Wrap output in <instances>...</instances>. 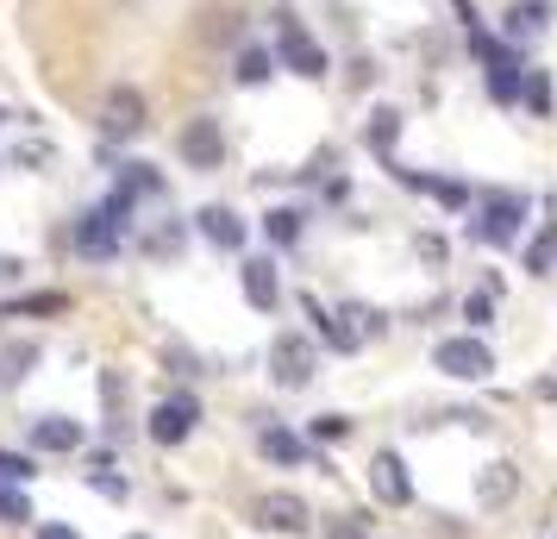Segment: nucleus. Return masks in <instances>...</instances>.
<instances>
[{
  "mask_svg": "<svg viewBox=\"0 0 557 539\" xmlns=\"http://www.w3.org/2000/svg\"><path fill=\"white\" fill-rule=\"evenodd\" d=\"M313 339H301V333H282L276 345H270V377H276L282 389H307L313 383Z\"/></svg>",
  "mask_w": 557,
  "mask_h": 539,
  "instance_id": "nucleus-5",
  "label": "nucleus"
},
{
  "mask_svg": "<svg viewBox=\"0 0 557 539\" xmlns=\"http://www.w3.org/2000/svg\"><path fill=\"white\" fill-rule=\"evenodd\" d=\"M527 213H532V201L520 188H488L476 207V238L482 245H513L520 226H527Z\"/></svg>",
  "mask_w": 557,
  "mask_h": 539,
  "instance_id": "nucleus-1",
  "label": "nucleus"
},
{
  "mask_svg": "<svg viewBox=\"0 0 557 539\" xmlns=\"http://www.w3.org/2000/svg\"><path fill=\"white\" fill-rule=\"evenodd\" d=\"M432 364H438L445 377H457V383H482V377L495 370V352H488L482 339L463 333V339H445V345L432 352Z\"/></svg>",
  "mask_w": 557,
  "mask_h": 539,
  "instance_id": "nucleus-4",
  "label": "nucleus"
},
{
  "mask_svg": "<svg viewBox=\"0 0 557 539\" xmlns=\"http://www.w3.org/2000/svg\"><path fill=\"white\" fill-rule=\"evenodd\" d=\"M182 163H195V170H220L226 163V132H220V120H188L182 126Z\"/></svg>",
  "mask_w": 557,
  "mask_h": 539,
  "instance_id": "nucleus-7",
  "label": "nucleus"
},
{
  "mask_svg": "<svg viewBox=\"0 0 557 539\" xmlns=\"http://www.w3.org/2000/svg\"><path fill=\"white\" fill-rule=\"evenodd\" d=\"M345 433H351L345 414H320V420H313V439H345Z\"/></svg>",
  "mask_w": 557,
  "mask_h": 539,
  "instance_id": "nucleus-26",
  "label": "nucleus"
},
{
  "mask_svg": "<svg viewBox=\"0 0 557 539\" xmlns=\"http://www.w3.org/2000/svg\"><path fill=\"white\" fill-rule=\"evenodd\" d=\"M32 364H38V345H32V339H13V345H0V383H7V389L26 383Z\"/></svg>",
  "mask_w": 557,
  "mask_h": 539,
  "instance_id": "nucleus-15",
  "label": "nucleus"
},
{
  "mask_svg": "<svg viewBox=\"0 0 557 539\" xmlns=\"http://www.w3.org/2000/svg\"><path fill=\"white\" fill-rule=\"evenodd\" d=\"M0 520H7V527H20V520H32V502H26V495H20L13 483H0Z\"/></svg>",
  "mask_w": 557,
  "mask_h": 539,
  "instance_id": "nucleus-23",
  "label": "nucleus"
},
{
  "mask_svg": "<svg viewBox=\"0 0 557 539\" xmlns=\"http://www.w3.org/2000/svg\"><path fill=\"white\" fill-rule=\"evenodd\" d=\"M370 489H376V502H388V509H407V502H413L407 464L395 458V452H376V464H370Z\"/></svg>",
  "mask_w": 557,
  "mask_h": 539,
  "instance_id": "nucleus-9",
  "label": "nucleus"
},
{
  "mask_svg": "<svg viewBox=\"0 0 557 539\" xmlns=\"http://www.w3.org/2000/svg\"><path fill=\"white\" fill-rule=\"evenodd\" d=\"M263 458H276V464H301L307 458V445L288 427H263Z\"/></svg>",
  "mask_w": 557,
  "mask_h": 539,
  "instance_id": "nucleus-19",
  "label": "nucleus"
},
{
  "mask_svg": "<svg viewBox=\"0 0 557 539\" xmlns=\"http://www.w3.org/2000/svg\"><path fill=\"white\" fill-rule=\"evenodd\" d=\"M520 95H527V107L539 113V120L552 113V76H545V70H527V82H520Z\"/></svg>",
  "mask_w": 557,
  "mask_h": 539,
  "instance_id": "nucleus-22",
  "label": "nucleus"
},
{
  "mask_svg": "<svg viewBox=\"0 0 557 539\" xmlns=\"http://www.w3.org/2000/svg\"><path fill=\"white\" fill-rule=\"evenodd\" d=\"M257 520L276 527V534H307V502L301 495H288V489H270V495L257 502Z\"/></svg>",
  "mask_w": 557,
  "mask_h": 539,
  "instance_id": "nucleus-10",
  "label": "nucleus"
},
{
  "mask_svg": "<svg viewBox=\"0 0 557 539\" xmlns=\"http://www.w3.org/2000/svg\"><path fill=\"white\" fill-rule=\"evenodd\" d=\"M120 201H145V195H163V176H157L151 163H126V176H120V188H113Z\"/></svg>",
  "mask_w": 557,
  "mask_h": 539,
  "instance_id": "nucleus-17",
  "label": "nucleus"
},
{
  "mask_svg": "<svg viewBox=\"0 0 557 539\" xmlns=\"http://www.w3.org/2000/svg\"><path fill=\"white\" fill-rule=\"evenodd\" d=\"M195 220H201L207 245H220V252H238V245H245V220H238L232 207H201Z\"/></svg>",
  "mask_w": 557,
  "mask_h": 539,
  "instance_id": "nucleus-12",
  "label": "nucleus"
},
{
  "mask_svg": "<svg viewBox=\"0 0 557 539\" xmlns=\"http://www.w3.org/2000/svg\"><path fill=\"white\" fill-rule=\"evenodd\" d=\"M126 213H132V201L107 195V201L76 226V252L82 257H113V252H120V232H126Z\"/></svg>",
  "mask_w": 557,
  "mask_h": 539,
  "instance_id": "nucleus-2",
  "label": "nucleus"
},
{
  "mask_svg": "<svg viewBox=\"0 0 557 539\" xmlns=\"http://www.w3.org/2000/svg\"><path fill=\"white\" fill-rule=\"evenodd\" d=\"M0 483H32V458H20V452H0Z\"/></svg>",
  "mask_w": 557,
  "mask_h": 539,
  "instance_id": "nucleus-24",
  "label": "nucleus"
},
{
  "mask_svg": "<svg viewBox=\"0 0 557 539\" xmlns=\"http://www.w3.org/2000/svg\"><path fill=\"white\" fill-rule=\"evenodd\" d=\"M245 302H251L257 314H270L282 302V283H276V264H270V257H251V264H245Z\"/></svg>",
  "mask_w": 557,
  "mask_h": 539,
  "instance_id": "nucleus-11",
  "label": "nucleus"
},
{
  "mask_svg": "<svg viewBox=\"0 0 557 539\" xmlns=\"http://www.w3.org/2000/svg\"><path fill=\"white\" fill-rule=\"evenodd\" d=\"M276 57L295 70V76H326V51H320V38L301 26V20H282V38H276Z\"/></svg>",
  "mask_w": 557,
  "mask_h": 539,
  "instance_id": "nucleus-6",
  "label": "nucleus"
},
{
  "mask_svg": "<svg viewBox=\"0 0 557 539\" xmlns=\"http://www.w3.org/2000/svg\"><path fill=\"white\" fill-rule=\"evenodd\" d=\"M195 420H201V402L195 395H170V402L151 408V439L157 445H182V439L195 433Z\"/></svg>",
  "mask_w": 557,
  "mask_h": 539,
  "instance_id": "nucleus-8",
  "label": "nucleus"
},
{
  "mask_svg": "<svg viewBox=\"0 0 557 539\" xmlns=\"http://www.w3.org/2000/svg\"><path fill=\"white\" fill-rule=\"evenodd\" d=\"M513 483H520V470H513V464H488V470H482V483H476L482 509H502L507 495H513Z\"/></svg>",
  "mask_w": 557,
  "mask_h": 539,
  "instance_id": "nucleus-16",
  "label": "nucleus"
},
{
  "mask_svg": "<svg viewBox=\"0 0 557 539\" xmlns=\"http://www.w3.org/2000/svg\"><path fill=\"white\" fill-rule=\"evenodd\" d=\"M263 232H270L276 245H301V213H295V207H276V213L263 220Z\"/></svg>",
  "mask_w": 557,
  "mask_h": 539,
  "instance_id": "nucleus-21",
  "label": "nucleus"
},
{
  "mask_svg": "<svg viewBox=\"0 0 557 539\" xmlns=\"http://www.w3.org/2000/svg\"><path fill=\"white\" fill-rule=\"evenodd\" d=\"M20 308L26 314H63L70 302H63V295H32V302H20Z\"/></svg>",
  "mask_w": 557,
  "mask_h": 539,
  "instance_id": "nucleus-28",
  "label": "nucleus"
},
{
  "mask_svg": "<svg viewBox=\"0 0 557 539\" xmlns=\"http://www.w3.org/2000/svg\"><path fill=\"white\" fill-rule=\"evenodd\" d=\"M38 539H76V534H70V527H45Z\"/></svg>",
  "mask_w": 557,
  "mask_h": 539,
  "instance_id": "nucleus-29",
  "label": "nucleus"
},
{
  "mask_svg": "<svg viewBox=\"0 0 557 539\" xmlns=\"http://www.w3.org/2000/svg\"><path fill=\"white\" fill-rule=\"evenodd\" d=\"M232 76L245 82V88H257V82L276 76V57L263 51V45H251V51H238V70H232Z\"/></svg>",
  "mask_w": 557,
  "mask_h": 539,
  "instance_id": "nucleus-18",
  "label": "nucleus"
},
{
  "mask_svg": "<svg viewBox=\"0 0 557 539\" xmlns=\"http://www.w3.org/2000/svg\"><path fill=\"white\" fill-rule=\"evenodd\" d=\"M132 539H145V534H132Z\"/></svg>",
  "mask_w": 557,
  "mask_h": 539,
  "instance_id": "nucleus-30",
  "label": "nucleus"
},
{
  "mask_svg": "<svg viewBox=\"0 0 557 539\" xmlns=\"http://www.w3.org/2000/svg\"><path fill=\"white\" fill-rule=\"evenodd\" d=\"M145 120H151V101L138 95V88H107L101 95V138H113V145H126V138H138L145 132Z\"/></svg>",
  "mask_w": 557,
  "mask_h": 539,
  "instance_id": "nucleus-3",
  "label": "nucleus"
},
{
  "mask_svg": "<svg viewBox=\"0 0 557 539\" xmlns=\"http://www.w3.org/2000/svg\"><path fill=\"white\" fill-rule=\"evenodd\" d=\"M545 20H552L545 0H513V7H507V38L520 45V38H532V32H545Z\"/></svg>",
  "mask_w": 557,
  "mask_h": 539,
  "instance_id": "nucleus-14",
  "label": "nucleus"
},
{
  "mask_svg": "<svg viewBox=\"0 0 557 539\" xmlns=\"http://www.w3.org/2000/svg\"><path fill=\"white\" fill-rule=\"evenodd\" d=\"M395 126H401V113H388V107H382L376 126H370V145H376V151H388V145H395Z\"/></svg>",
  "mask_w": 557,
  "mask_h": 539,
  "instance_id": "nucleus-25",
  "label": "nucleus"
},
{
  "mask_svg": "<svg viewBox=\"0 0 557 539\" xmlns=\"http://www.w3.org/2000/svg\"><path fill=\"white\" fill-rule=\"evenodd\" d=\"M552 264H557V226H545V232L527 245V270H532V277H545Z\"/></svg>",
  "mask_w": 557,
  "mask_h": 539,
  "instance_id": "nucleus-20",
  "label": "nucleus"
},
{
  "mask_svg": "<svg viewBox=\"0 0 557 539\" xmlns=\"http://www.w3.org/2000/svg\"><path fill=\"white\" fill-rule=\"evenodd\" d=\"M488 314H495L488 295H470V302H463V320H470V327H488Z\"/></svg>",
  "mask_w": 557,
  "mask_h": 539,
  "instance_id": "nucleus-27",
  "label": "nucleus"
},
{
  "mask_svg": "<svg viewBox=\"0 0 557 539\" xmlns=\"http://www.w3.org/2000/svg\"><path fill=\"white\" fill-rule=\"evenodd\" d=\"M32 445H38V452H76V445H82V427L70 420V414H45V420L32 427Z\"/></svg>",
  "mask_w": 557,
  "mask_h": 539,
  "instance_id": "nucleus-13",
  "label": "nucleus"
}]
</instances>
